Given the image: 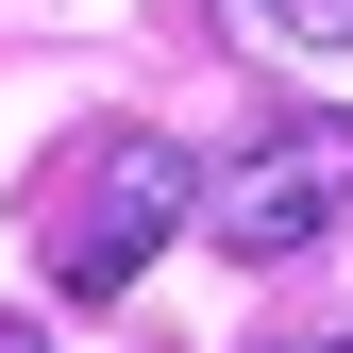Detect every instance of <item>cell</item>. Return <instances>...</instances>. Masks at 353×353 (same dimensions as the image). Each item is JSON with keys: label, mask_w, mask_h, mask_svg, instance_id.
Segmentation results:
<instances>
[{"label": "cell", "mask_w": 353, "mask_h": 353, "mask_svg": "<svg viewBox=\"0 0 353 353\" xmlns=\"http://www.w3.org/2000/svg\"><path fill=\"white\" fill-rule=\"evenodd\" d=\"M336 219H353V118H336V101H270L236 152L202 168L185 236H219L236 270H286V252H320Z\"/></svg>", "instance_id": "obj_1"}, {"label": "cell", "mask_w": 353, "mask_h": 353, "mask_svg": "<svg viewBox=\"0 0 353 353\" xmlns=\"http://www.w3.org/2000/svg\"><path fill=\"white\" fill-rule=\"evenodd\" d=\"M185 202H202V168L168 135H101V168H84L68 219H51V286L68 303H135V270L185 236Z\"/></svg>", "instance_id": "obj_2"}, {"label": "cell", "mask_w": 353, "mask_h": 353, "mask_svg": "<svg viewBox=\"0 0 353 353\" xmlns=\"http://www.w3.org/2000/svg\"><path fill=\"white\" fill-rule=\"evenodd\" d=\"M252 34H286V51H353V0H236Z\"/></svg>", "instance_id": "obj_3"}, {"label": "cell", "mask_w": 353, "mask_h": 353, "mask_svg": "<svg viewBox=\"0 0 353 353\" xmlns=\"http://www.w3.org/2000/svg\"><path fill=\"white\" fill-rule=\"evenodd\" d=\"M0 353H51V336H34V320H0Z\"/></svg>", "instance_id": "obj_4"}, {"label": "cell", "mask_w": 353, "mask_h": 353, "mask_svg": "<svg viewBox=\"0 0 353 353\" xmlns=\"http://www.w3.org/2000/svg\"><path fill=\"white\" fill-rule=\"evenodd\" d=\"M270 353H353V336H270Z\"/></svg>", "instance_id": "obj_5"}]
</instances>
